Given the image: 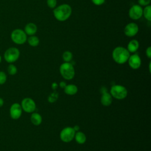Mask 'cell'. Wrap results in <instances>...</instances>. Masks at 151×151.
<instances>
[{
    "label": "cell",
    "mask_w": 151,
    "mask_h": 151,
    "mask_svg": "<svg viewBox=\"0 0 151 151\" xmlns=\"http://www.w3.org/2000/svg\"><path fill=\"white\" fill-rule=\"evenodd\" d=\"M54 18L60 22L67 21L71 15L72 8L68 4H63L57 6L52 11Z\"/></svg>",
    "instance_id": "cell-1"
},
{
    "label": "cell",
    "mask_w": 151,
    "mask_h": 151,
    "mask_svg": "<svg viewBox=\"0 0 151 151\" xmlns=\"http://www.w3.org/2000/svg\"><path fill=\"white\" fill-rule=\"evenodd\" d=\"M130 52L126 48L122 46L115 47L112 51L113 60L119 64L126 63L130 56Z\"/></svg>",
    "instance_id": "cell-2"
},
{
    "label": "cell",
    "mask_w": 151,
    "mask_h": 151,
    "mask_svg": "<svg viewBox=\"0 0 151 151\" xmlns=\"http://www.w3.org/2000/svg\"><path fill=\"white\" fill-rule=\"evenodd\" d=\"M60 73L64 79L71 80L75 76L74 67L70 62H64L60 65Z\"/></svg>",
    "instance_id": "cell-3"
},
{
    "label": "cell",
    "mask_w": 151,
    "mask_h": 151,
    "mask_svg": "<svg viewBox=\"0 0 151 151\" xmlns=\"http://www.w3.org/2000/svg\"><path fill=\"white\" fill-rule=\"evenodd\" d=\"M27 38V35L25 31L20 28L14 29L11 34V38L12 41L18 45H22L25 43Z\"/></svg>",
    "instance_id": "cell-4"
},
{
    "label": "cell",
    "mask_w": 151,
    "mask_h": 151,
    "mask_svg": "<svg viewBox=\"0 0 151 151\" xmlns=\"http://www.w3.org/2000/svg\"><path fill=\"white\" fill-rule=\"evenodd\" d=\"M128 94L127 88L122 85H114L110 88V94L112 97L118 100L125 99Z\"/></svg>",
    "instance_id": "cell-5"
},
{
    "label": "cell",
    "mask_w": 151,
    "mask_h": 151,
    "mask_svg": "<svg viewBox=\"0 0 151 151\" xmlns=\"http://www.w3.org/2000/svg\"><path fill=\"white\" fill-rule=\"evenodd\" d=\"M20 56V51L16 47H9L4 52V60L8 63L12 64L17 61Z\"/></svg>",
    "instance_id": "cell-6"
},
{
    "label": "cell",
    "mask_w": 151,
    "mask_h": 151,
    "mask_svg": "<svg viewBox=\"0 0 151 151\" xmlns=\"http://www.w3.org/2000/svg\"><path fill=\"white\" fill-rule=\"evenodd\" d=\"M75 133L76 131L73 127H66L61 131L60 137L63 142L68 143L74 139Z\"/></svg>",
    "instance_id": "cell-7"
},
{
    "label": "cell",
    "mask_w": 151,
    "mask_h": 151,
    "mask_svg": "<svg viewBox=\"0 0 151 151\" xmlns=\"http://www.w3.org/2000/svg\"><path fill=\"white\" fill-rule=\"evenodd\" d=\"M22 110L28 113H33L36 109V104L34 100L29 97L24 98L21 104Z\"/></svg>",
    "instance_id": "cell-8"
},
{
    "label": "cell",
    "mask_w": 151,
    "mask_h": 151,
    "mask_svg": "<svg viewBox=\"0 0 151 151\" xmlns=\"http://www.w3.org/2000/svg\"><path fill=\"white\" fill-rule=\"evenodd\" d=\"M143 8L138 4H134L129 10V17L133 20H138L142 17Z\"/></svg>",
    "instance_id": "cell-9"
},
{
    "label": "cell",
    "mask_w": 151,
    "mask_h": 151,
    "mask_svg": "<svg viewBox=\"0 0 151 151\" xmlns=\"http://www.w3.org/2000/svg\"><path fill=\"white\" fill-rule=\"evenodd\" d=\"M139 29L138 25L134 22H131L126 25L123 31L126 36L128 37H133L137 35L139 32Z\"/></svg>",
    "instance_id": "cell-10"
},
{
    "label": "cell",
    "mask_w": 151,
    "mask_h": 151,
    "mask_svg": "<svg viewBox=\"0 0 151 151\" xmlns=\"http://www.w3.org/2000/svg\"><path fill=\"white\" fill-rule=\"evenodd\" d=\"M22 109L21 106L18 103H13L9 108L10 117L14 120H17L22 115Z\"/></svg>",
    "instance_id": "cell-11"
},
{
    "label": "cell",
    "mask_w": 151,
    "mask_h": 151,
    "mask_svg": "<svg viewBox=\"0 0 151 151\" xmlns=\"http://www.w3.org/2000/svg\"><path fill=\"white\" fill-rule=\"evenodd\" d=\"M127 62L130 67L133 70L138 69L142 64V60L140 56L136 53L130 55Z\"/></svg>",
    "instance_id": "cell-12"
},
{
    "label": "cell",
    "mask_w": 151,
    "mask_h": 151,
    "mask_svg": "<svg viewBox=\"0 0 151 151\" xmlns=\"http://www.w3.org/2000/svg\"><path fill=\"white\" fill-rule=\"evenodd\" d=\"M38 30L37 25L33 22H29L24 27V31L27 35L31 36L35 35Z\"/></svg>",
    "instance_id": "cell-13"
},
{
    "label": "cell",
    "mask_w": 151,
    "mask_h": 151,
    "mask_svg": "<svg viewBox=\"0 0 151 151\" xmlns=\"http://www.w3.org/2000/svg\"><path fill=\"white\" fill-rule=\"evenodd\" d=\"M112 100L113 97L110 93H109L107 91L102 93L100 99V101L102 105H103L104 106H109L111 104Z\"/></svg>",
    "instance_id": "cell-14"
},
{
    "label": "cell",
    "mask_w": 151,
    "mask_h": 151,
    "mask_svg": "<svg viewBox=\"0 0 151 151\" xmlns=\"http://www.w3.org/2000/svg\"><path fill=\"white\" fill-rule=\"evenodd\" d=\"M139 48V42L136 39L131 40L127 44V50L130 53H135Z\"/></svg>",
    "instance_id": "cell-15"
},
{
    "label": "cell",
    "mask_w": 151,
    "mask_h": 151,
    "mask_svg": "<svg viewBox=\"0 0 151 151\" xmlns=\"http://www.w3.org/2000/svg\"><path fill=\"white\" fill-rule=\"evenodd\" d=\"M64 91L66 94L73 96L77 93L78 88L77 86L74 84H68L66 85L65 87L64 88Z\"/></svg>",
    "instance_id": "cell-16"
},
{
    "label": "cell",
    "mask_w": 151,
    "mask_h": 151,
    "mask_svg": "<svg viewBox=\"0 0 151 151\" xmlns=\"http://www.w3.org/2000/svg\"><path fill=\"white\" fill-rule=\"evenodd\" d=\"M31 123L35 126H39L42 121V118L41 116L38 113H32L30 117Z\"/></svg>",
    "instance_id": "cell-17"
},
{
    "label": "cell",
    "mask_w": 151,
    "mask_h": 151,
    "mask_svg": "<svg viewBox=\"0 0 151 151\" xmlns=\"http://www.w3.org/2000/svg\"><path fill=\"white\" fill-rule=\"evenodd\" d=\"M74 139L78 144H83L86 141V136L82 132H77L75 133Z\"/></svg>",
    "instance_id": "cell-18"
},
{
    "label": "cell",
    "mask_w": 151,
    "mask_h": 151,
    "mask_svg": "<svg viewBox=\"0 0 151 151\" xmlns=\"http://www.w3.org/2000/svg\"><path fill=\"white\" fill-rule=\"evenodd\" d=\"M27 41L30 46L33 47L38 46L40 44V40L38 37L35 35H31L28 38H27Z\"/></svg>",
    "instance_id": "cell-19"
},
{
    "label": "cell",
    "mask_w": 151,
    "mask_h": 151,
    "mask_svg": "<svg viewBox=\"0 0 151 151\" xmlns=\"http://www.w3.org/2000/svg\"><path fill=\"white\" fill-rule=\"evenodd\" d=\"M143 17L148 21H151V6L150 5L145 6L143 8Z\"/></svg>",
    "instance_id": "cell-20"
},
{
    "label": "cell",
    "mask_w": 151,
    "mask_h": 151,
    "mask_svg": "<svg viewBox=\"0 0 151 151\" xmlns=\"http://www.w3.org/2000/svg\"><path fill=\"white\" fill-rule=\"evenodd\" d=\"M73 57V54L70 51H65L62 55V58L64 62H70L72 60Z\"/></svg>",
    "instance_id": "cell-21"
},
{
    "label": "cell",
    "mask_w": 151,
    "mask_h": 151,
    "mask_svg": "<svg viewBox=\"0 0 151 151\" xmlns=\"http://www.w3.org/2000/svg\"><path fill=\"white\" fill-rule=\"evenodd\" d=\"M7 71L9 75L14 76V75L16 74L17 73V68L12 63L9 64L7 67Z\"/></svg>",
    "instance_id": "cell-22"
},
{
    "label": "cell",
    "mask_w": 151,
    "mask_h": 151,
    "mask_svg": "<svg viewBox=\"0 0 151 151\" xmlns=\"http://www.w3.org/2000/svg\"><path fill=\"white\" fill-rule=\"evenodd\" d=\"M58 97V93H57L56 91H54L52 93H51L48 97V101L50 103H54Z\"/></svg>",
    "instance_id": "cell-23"
},
{
    "label": "cell",
    "mask_w": 151,
    "mask_h": 151,
    "mask_svg": "<svg viewBox=\"0 0 151 151\" xmlns=\"http://www.w3.org/2000/svg\"><path fill=\"white\" fill-rule=\"evenodd\" d=\"M7 80L6 74L2 71H0V85L4 84Z\"/></svg>",
    "instance_id": "cell-24"
},
{
    "label": "cell",
    "mask_w": 151,
    "mask_h": 151,
    "mask_svg": "<svg viewBox=\"0 0 151 151\" xmlns=\"http://www.w3.org/2000/svg\"><path fill=\"white\" fill-rule=\"evenodd\" d=\"M57 0H47V6L52 9H54L57 6Z\"/></svg>",
    "instance_id": "cell-25"
},
{
    "label": "cell",
    "mask_w": 151,
    "mask_h": 151,
    "mask_svg": "<svg viewBox=\"0 0 151 151\" xmlns=\"http://www.w3.org/2000/svg\"><path fill=\"white\" fill-rule=\"evenodd\" d=\"M151 0H137L138 5L141 6H146L149 5L150 4Z\"/></svg>",
    "instance_id": "cell-26"
},
{
    "label": "cell",
    "mask_w": 151,
    "mask_h": 151,
    "mask_svg": "<svg viewBox=\"0 0 151 151\" xmlns=\"http://www.w3.org/2000/svg\"><path fill=\"white\" fill-rule=\"evenodd\" d=\"M93 4L96 6H100L104 4L106 0H91Z\"/></svg>",
    "instance_id": "cell-27"
},
{
    "label": "cell",
    "mask_w": 151,
    "mask_h": 151,
    "mask_svg": "<svg viewBox=\"0 0 151 151\" xmlns=\"http://www.w3.org/2000/svg\"><path fill=\"white\" fill-rule=\"evenodd\" d=\"M146 55L149 58H151V47L149 46L146 50Z\"/></svg>",
    "instance_id": "cell-28"
},
{
    "label": "cell",
    "mask_w": 151,
    "mask_h": 151,
    "mask_svg": "<svg viewBox=\"0 0 151 151\" xmlns=\"http://www.w3.org/2000/svg\"><path fill=\"white\" fill-rule=\"evenodd\" d=\"M66 85H67V84H65V83L64 81H61V82L60 83V84H59L60 87L61 88H63L65 87Z\"/></svg>",
    "instance_id": "cell-29"
},
{
    "label": "cell",
    "mask_w": 151,
    "mask_h": 151,
    "mask_svg": "<svg viewBox=\"0 0 151 151\" xmlns=\"http://www.w3.org/2000/svg\"><path fill=\"white\" fill-rule=\"evenodd\" d=\"M57 86H58V85H57V84L56 83H53L52 84V85H51V87H52V88L54 90H55L57 88Z\"/></svg>",
    "instance_id": "cell-30"
},
{
    "label": "cell",
    "mask_w": 151,
    "mask_h": 151,
    "mask_svg": "<svg viewBox=\"0 0 151 151\" xmlns=\"http://www.w3.org/2000/svg\"><path fill=\"white\" fill-rule=\"evenodd\" d=\"M74 130L76 131V132H78L79 130H80V126L78 125H75L74 127H73Z\"/></svg>",
    "instance_id": "cell-31"
},
{
    "label": "cell",
    "mask_w": 151,
    "mask_h": 151,
    "mask_svg": "<svg viewBox=\"0 0 151 151\" xmlns=\"http://www.w3.org/2000/svg\"><path fill=\"white\" fill-rule=\"evenodd\" d=\"M4 99L1 97H0V107H2L4 106Z\"/></svg>",
    "instance_id": "cell-32"
},
{
    "label": "cell",
    "mask_w": 151,
    "mask_h": 151,
    "mask_svg": "<svg viewBox=\"0 0 151 151\" xmlns=\"http://www.w3.org/2000/svg\"><path fill=\"white\" fill-rule=\"evenodd\" d=\"M150 62L149 63V72H150Z\"/></svg>",
    "instance_id": "cell-33"
},
{
    "label": "cell",
    "mask_w": 151,
    "mask_h": 151,
    "mask_svg": "<svg viewBox=\"0 0 151 151\" xmlns=\"http://www.w3.org/2000/svg\"><path fill=\"white\" fill-rule=\"evenodd\" d=\"M1 60H2V57H1V55H0V63L1 62Z\"/></svg>",
    "instance_id": "cell-34"
}]
</instances>
